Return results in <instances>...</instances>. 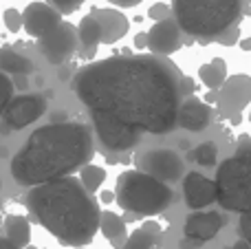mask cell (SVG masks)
<instances>
[{"instance_id":"1","label":"cell","mask_w":251,"mask_h":249,"mask_svg":"<svg viewBox=\"0 0 251 249\" xmlns=\"http://www.w3.org/2000/svg\"><path fill=\"white\" fill-rule=\"evenodd\" d=\"M113 55L84 66L73 91L88 115H100L132 130L165 135L176 126L183 75L165 57Z\"/></svg>"},{"instance_id":"2","label":"cell","mask_w":251,"mask_h":249,"mask_svg":"<svg viewBox=\"0 0 251 249\" xmlns=\"http://www.w3.org/2000/svg\"><path fill=\"white\" fill-rule=\"evenodd\" d=\"M95 154V135L86 124H47L31 132L26 144L13 154L11 176L22 188L57 181L82 170Z\"/></svg>"},{"instance_id":"3","label":"cell","mask_w":251,"mask_h":249,"mask_svg":"<svg viewBox=\"0 0 251 249\" xmlns=\"http://www.w3.org/2000/svg\"><path fill=\"white\" fill-rule=\"evenodd\" d=\"M26 210L62 245L84 247L100 232L101 210L79 179L64 176L35 185L25 199Z\"/></svg>"},{"instance_id":"4","label":"cell","mask_w":251,"mask_h":249,"mask_svg":"<svg viewBox=\"0 0 251 249\" xmlns=\"http://www.w3.org/2000/svg\"><path fill=\"white\" fill-rule=\"evenodd\" d=\"M172 13L183 33L209 42L236 26L243 0H172Z\"/></svg>"},{"instance_id":"5","label":"cell","mask_w":251,"mask_h":249,"mask_svg":"<svg viewBox=\"0 0 251 249\" xmlns=\"http://www.w3.org/2000/svg\"><path fill=\"white\" fill-rule=\"evenodd\" d=\"M216 203L236 214H251V137L240 135L236 150L216 170Z\"/></svg>"},{"instance_id":"6","label":"cell","mask_w":251,"mask_h":249,"mask_svg":"<svg viewBox=\"0 0 251 249\" xmlns=\"http://www.w3.org/2000/svg\"><path fill=\"white\" fill-rule=\"evenodd\" d=\"M115 201L126 212L137 216H152L168 210L174 201V192L168 183L146 174L141 170H126L117 176Z\"/></svg>"},{"instance_id":"7","label":"cell","mask_w":251,"mask_h":249,"mask_svg":"<svg viewBox=\"0 0 251 249\" xmlns=\"http://www.w3.org/2000/svg\"><path fill=\"white\" fill-rule=\"evenodd\" d=\"M137 170L146 172V174L154 176V179L163 181V183H174V181L183 179V159L178 157V152L168 148L161 150H146L137 157Z\"/></svg>"},{"instance_id":"8","label":"cell","mask_w":251,"mask_h":249,"mask_svg":"<svg viewBox=\"0 0 251 249\" xmlns=\"http://www.w3.org/2000/svg\"><path fill=\"white\" fill-rule=\"evenodd\" d=\"M251 101V77L249 75H231L218 91V108L221 115L231 124H238L243 119V110Z\"/></svg>"},{"instance_id":"9","label":"cell","mask_w":251,"mask_h":249,"mask_svg":"<svg viewBox=\"0 0 251 249\" xmlns=\"http://www.w3.org/2000/svg\"><path fill=\"white\" fill-rule=\"evenodd\" d=\"M38 47H40V53L51 64H64L79 47L77 26L62 20L51 33H47L42 40H38Z\"/></svg>"},{"instance_id":"10","label":"cell","mask_w":251,"mask_h":249,"mask_svg":"<svg viewBox=\"0 0 251 249\" xmlns=\"http://www.w3.org/2000/svg\"><path fill=\"white\" fill-rule=\"evenodd\" d=\"M93 122V130H95V137L101 146H104L108 152H128L141 139V132L132 130L128 126H122L117 122H110L106 117H100V115H91Z\"/></svg>"},{"instance_id":"11","label":"cell","mask_w":251,"mask_h":249,"mask_svg":"<svg viewBox=\"0 0 251 249\" xmlns=\"http://www.w3.org/2000/svg\"><path fill=\"white\" fill-rule=\"evenodd\" d=\"M44 110H47V100L42 95H20L9 101L2 117L11 130H22L42 117Z\"/></svg>"},{"instance_id":"12","label":"cell","mask_w":251,"mask_h":249,"mask_svg":"<svg viewBox=\"0 0 251 249\" xmlns=\"http://www.w3.org/2000/svg\"><path fill=\"white\" fill-rule=\"evenodd\" d=\"M62 22V13L49 2H31L22 11V29L35 40H42Z\"/></svg>"},{"instance_id":"13","label":"cell","mask_w":251,"mask_h":249,"mask_svg":"<svg viewBox=\"0 0 251 249\" xmlns=\"http://www.w3.org/2000/svg\"><path fill=\"white\" fill-rule=\"evenodd\" d=\"M183 47V31L174 18H165L161 22H154L148 31V49L152 55L165 57L170 53H176Z\"/></svg>"},{"instance_id":"14","label":"cell","mask_w":251,"mask_h":249,"mask_svg":"<svg viewBox=\"0 0 251 249\" xmlns=\"http://www.w3.org/2000/svg\"><path fill=\"white\" fill-rule=\"evenodd\" d=\"M183 199L194 212L216 203V183L201 172H187L183 176Z\"/></svg>"},{"instance_id":"15","label":"cell","mask_w":251,"mask_h":249,"mask_svg":"<svg viewBox=\"0 0 251 249\" xmlns=\"http://www.w3.org/2000/svg\"><path fill=\"white\" fill-rule=\"evenodd\" d=\"M225 225V216L221 212H194L185 219L183 225V232L187 238H194V241H212L218 232Z\"/></svg>"},{"instance_id":"16","label":"cell","mask_w":251,"mask_h":249,"mask_svg":"<svg viewBox=\"0 0 251 249\" xmlns=\"http://www.w3.org/2000/svg\"><path fill=\"white\" fill-rule=\"evenodd\" d=\"M212 122V108L205 104L203 100L199 97L190 95L181 101L178 106V117L176 124L183 128V130H190V132H201L209 126Z\"/></svg>"},{"instance_id":"17","label":"cell","mask_w":251,"mask_h":249,"mask_svg":"<svg viewBox=\"0 0 251 249\" xmlns=\"http://www.w3.org/2000/svg\"><path fill=\"white\" fill-rule=\"evenodd\" d=\"M93 16L97 18L101 29V44H115L128 33L130 22L117 9H93Z\"/></svg>"},{"instance_id":"18","label":"cell","mask_w":251,"mask_h":249,"mask_svg":"<svg viewBox=\"0 0 251 249\" xmlns=\"http://www.w3.org/2000/svg\"><path fill=\"white\" fill-rule=\"evenodd\" d=\"M77 40H79V49L84 51V55L93 57L97 53V47L101 44V29L93 13L84 16L82 22L77 25Z\"/></svg>"},{"instance_id":"19","label":"cell","mask_w":251,"mask_h":249,"mask_svg":"<svg viewBox=\"0 0 251 249\" xmlns=\"http://www.w3.org/2000/svg\"><path fill=\"white\" fill-rule=\"evenodd\" d=\"M100 232L110 241L115 249H122L128 241V229H126V221L115 212H101L100 219Z\"/></svg>"},{"instance_id":"20","label":"cell","mask_w":251,"mask_h":249,"mask_svg":"<svg viewBox=\"0 0 251 249\" xmlns=\"http://www.w3.org/2000/svg\"><path fill=\"white\" fill-rule=\"evenodd\" d=\"M161 243V227L154 221L139 225L132 234L128 236L126 245L122 249H154Z\"/></svg>"},{"instance_id":"21","label":"cell","mask_w":251,"mask_h":249,"mask_svg":"<svg viewBox=\"0 0 251 249\" xmlns=\"http://www.w3.org/2000/svg\"><path fill=\"white\" fill-rule=\"evenodd\" d=\"M4 238L16 247L26 249L31 243V223L20 214H9L4 219Z\"/></svg>"},{"instance_id":"22","label":"cell","mask_w":251,"mask_h":249,"mask_svg":"<svg viewBox=\"0 0 251 249\" xmlns=\"http://www.w3.org/2000/svg\"><path fill=\"white\" fill-rule=\"evenodd\" d=\"M0 71L4 75H29L33 71V62L13 47H0Z\"/></svg>"},{"instance_id":"23","label":"cell","mask_w":251,"mask_h":249,"mask_svg":"<svg viewBox=\"0 0 251 249\" xmlns=\"http://www.w3.org/2000/svg\"><path fill=\"white\" fill-rule=\"evenodd\" d=\"M199 77H201V82L205 84L207 88H221L223 84H225V79H227V66H225V62L223 60H212V62H207V64H203L199 69Z\"/></svg>"},{"instance_id":"24","label":"cell","mask_w":251,"mask_h":249,"mask_svg":"<svg viewBox=\"0 0 251 249\" xmlns=\"http://www.w3.org/2000/svg\"><path fill=\"white\" fill-rule=\"evenodd\" d=\"M106 181V170L100 166H93V163H86V166L79 170V183L84 185L88 194L100 192L101 183Z\"/></svg>"},{"instance_id":"25","label":"cell","mask_w":251,"mask_h":249,"mask_svg":"<svg viewBox=\"0 0 251 249\" xmlns=\"http://www.w3.org/2000/svg\"><path fill=\"white\" fill-rule=\"evenodd\" d=\"M187 157H190V161H196L203 168H212V166H216V161H218V148L212 141H203V144H199L194 150H190Z\"/></svg>"},{"instance_id":"26","label":"cell","mask_w":251,"mask_h":249,"mask_svg":"<svg viewBox=\"0 0 251 249\" xmlns=\"http://www.w3.org/2000/svg\"><path fill=\"white\" fill-rule=\"evenodd\" d=\"M11 100H13V82L9 79V75H4L0 71V115H4Z\"/></svg>"},{"instance_id":"27","label":"cell","mask_w":251,"mask_h":249,"mask_svg":"<svg viewBox=\"0 0 251 249\" xmlns=\"http://www.w3.org/2000/svg\"><path fill=\"white\" fill-rule=\"evenodd\" d=\"M2 20H4V26H7L11 33H18V31L22 29V13L18 11V9H7V11L2 13Z\"/></svg>"},{"instance_id":"28","label":"cell","mask_w":251,"mask_h":249,"mask_svg":"<svg viewBox=\"0 0 251 249\" xmlns=\"http://www.w3.org/2000/svg\"><path fill=\"white\" fill-rule=\"evenodd\" d=\"M44 2H49L51 7H55L62 16H66V13L77 11V9L84 4V0H44Z\"/></svg>"},{"instance_id":"29","label":"cell","mask_w":251,"mask_h":249,"mask_svg":"<svg viewBox=\"0 0 251 249\" xmlns=\"http://www.w3.org/2000/svg\"><path fill=\"white\" fill-rule=\"evenodd\" d=\"M170 13H172V9H170L168 4H163V2H156V4H152V7L148 9V16H150L154 22H161V20H165V18H172Z\"/></svg>"},{"instance_id":"30","label":"cell","mask_w":251,"mask_h":249,"mask_svg":"<svg viewBox=\"0 0 251 249\" xmlns=\"http://www.w3.org/2000/svg\"><path fill=\"white\" fill-rule=\"evenodd\" d=\"M238 234L245 243L251 245V214H243L238 221Z\"/></svg>"},{"instance_id":"31","label":"cell","mask_w":251,"mask_h":249,"mask_svg":"<svg viewBox=\"0 0 251 249\" xmlns=\"http://www.w3.org/2000/svg\"><path fill=\"white\" fill-rule=\"evenodd\" d=\"M223 35H227V38H218V42H221V44H227V47H229V44H236V42H238V26L229 29L227 33H223Z\"/></svg>"},{"instance_id":"32","label":"cell","mask_w":251,"mask_h":249,"mask_svg":"<svg viewBox=\"0 0 251 249\" xmlns=\"http://www.w3.org/2000/svg\"><path fill=\"white\" fill-rule=\"evenodd\" d=\"M178 247H181V249H201V247H203V243H201V241H194V238H183V241L181 243H178Z\"/></svg>"},{"instance_id":"33","label":"cell","mask_w":251,"mask_h":249,"mask_svg":"<svg viewBox=\"0 0 251 249\" xmlns=\"http://www.w3.org/2000/svg\"><path fill=\"white\" fill-rule=\"evenodd\" d=\"M110 4H115V7H122V9H130V7H137L141 0H108Z\"/></svg>"},{"instance_id":"34","label":"cell","mask_w":251,"mask_h":249,"mask_svg":"<svg viewBox=\"0 0 251 249\" xmlns=\"http://www.w3.org/2000/svg\"><path fill=\"white\" fill-rule=\"evenodd\" d=\"M134 49H148V33H137L134 35Z\"/></svg>"},{"instance_id":"35","label":"cell","mask_w":251,"mask_h":249,"mask_svg":"<svg viewBox=\"0 0 251 249\" xmlns=\"http://www.w3.org/2000/svg\"><path fill=\"white\" fill-rule=\"evenodd\" d=\"M227 249H251V245H249V243H245L243 238H240V241H236L234 245H229Z\"/></svg>"},{"instance_id":"36","label":"cell","mask_w":251,"mask_h":249,"mask_svg":"<svg viewBox=\"0 0 251 249\" xmlns=\"http://www.w3.org/2000/svg\"><path fill=\"white\" fill-rule=\"evenodd\" d=\"M0 249H20V247H16L13 243H9L7 238H0Z\"/></svg>"},{"instance_id":"37","label":"cell","mask_w":251,"mask_h":249,"mask_svg":"<svg viewBox=\"0 0 251 249\" xmlns=\"http://www.w3.org/2000/svg\"><path fill=\"white\" fill-rule=\"evenodd\" d=\"M101 201H104V203L115 201V192H108V190H106V192H101Z\"/></svg>"},{"instance_id":"38","label":"cell","mask_w":251,"mask_h":249,"mask_svg":"<svg viewBox=\"0 0 251 249\" xmlns=\"http://www.w3.org/2000/svg\"><path fill=\"white\" fill-rule=\"evenodd\" d=\"M240 47H243L245 51H251V38L249 40H240Z\"/></svg>"},{"instance_id":"39","label":"cell","mask_w":251,"mask_h":249,"mask_svg":"<svg viewBox=\"0 0 251 249\" xmlns=\"http://www.w3.org/2000/svg\"><path fill=\"white\" fill-rule=\"evenodd\" d=\"M73 249H86V247H73Z\"/></svg>"},{"instance_id":"40","label":"cell","mask_w":251,"mask_h":249,"mask_svg":"<svg viewBox=\"0 0 251 249\" xmlns=\"http://www.w3.org/2000/svg\"><path fill=\"white\" fill-rule=\"evenodd\" d=\"M249 119H251V113H249Z\"/></svg>"},{"instance_id":"41","label":"cell","mask_w":251,"mask_h":249,"mask_svg":"<svg viewBox=\"0 0 251 249\" xmlns=\"http://www.w3.org/2000/svg\"><path fill=\"white\" fill-rule=\"evenodd\" d=\"M29 247H31V245H29ZM29 247H26V249H29Z\"/></svg>"}]
</instances>
